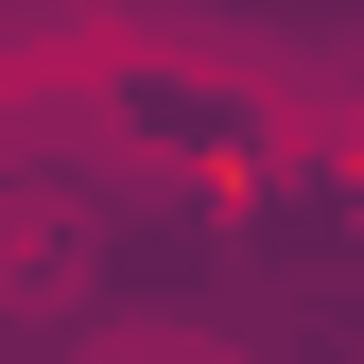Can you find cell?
I'll list each match as a JSON object with an SVG mask.
<instances>
[{
    "instance_id": "cell-1",
    "label": "cell",
    "mask_w": 364,
    "mask_h": 364,
    "mask_svg": "<svg viewBox=\"0 0 364 364\" xmlns=\"http://www.w3.org/2000/svg\"><path fill=\"white\" fill-rule=\"evenodd\" d=\"M87 278H105V225L70 191H0V312H70Z\"/></svg>"
},
{
    "instance_id": "cell-2",
    "label": "cell",
    "mask_w": 364,
    "mask_h": 364,
    "mask_svg": "<svg viewBox=\"0 0 364 364\" xmlns=\"http://www.w3.org/2000/svg\"><path fill=\"white\" fill-rule=\"evenodd\" d=\"M87 364H225V347H208V330H105Z\"/></svg>"
}]
</instances>
